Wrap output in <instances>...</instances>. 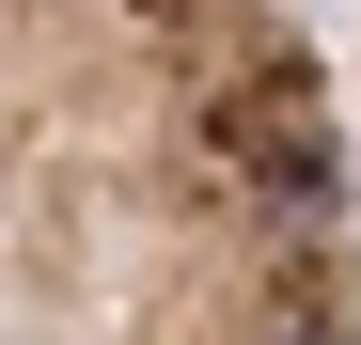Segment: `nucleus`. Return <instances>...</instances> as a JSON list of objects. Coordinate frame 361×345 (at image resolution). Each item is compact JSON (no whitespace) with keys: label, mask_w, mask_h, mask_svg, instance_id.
Here are the masks:
<instances>
[{"label":"nucleus","mask_w":361,"mask_h":345,"mask_svg":"<svg viewBox=\"0 0 361 345\" xmlns=\"http://www.w3.org/2000/svg\"><path fill=\"white\" fill-rule=\"evenodd\" d=\"M0 345H361V126L298 0H0Z\"/></svg>","instance_id":"nucleus-1"}]
</instances>
